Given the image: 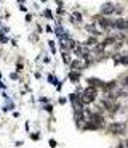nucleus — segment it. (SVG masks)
<instances>
[{"instance_id": "1", "label": "nucleus", "mask_w": 128, "mask_h": 148, "mask_svg": "<svg viewBox=\"0 0 128 148\" xmlns=\"http://www.w3.org/2000/svg\"><path fill=\"white\" fill-rule=\"evenodd\" d=\"M96 100V90L93 89V87H90V89H87V90L83 92V95H82V102L83 103H91Z\"/></svg>"}, {"instance_id": "2", "label": "nucleus", "mask_w": 128, "mask_h": 148, "mask_svg": "<svg viewBox=\"0 0 128 148\" xmlns=\"http://www.w3.org/2000/svg\"><path fill=\"white\" fill-rule=\"evenodd\" d=\"M114 11H115V7H114L111 2H106V3L101 7V13H103V15H112Z\"/></svg>"}, {"instance_id": "3", "label": "nucleus", "mask_w": 128, "mask_h": 148, "mask_svg": "<svg viewBox=\"0 0 128 148\" xmlns=\"http://www.w3.org/2000/svg\"><path fill=\"white\" fill-rule=\"evenodd\" d=\"M109 131L114 132V134H123V132H125V124L123 122H115V124H112V126H111Z\"/></svg>"}, {"instance_id": "4", "label": "nucleus", "mask_w": 128, "mask_h": 148, "mask_svg": "<svg viewBox=\"0 0 128 148\" xmlns=\"http://www.w3.org/2000/svg\"><path fill=\"white\" fill-rule=\"evenodd\" d=\"M112 26L117 28V29H122V31H123V29H128V20H122V18H120V20H115V21H112Z\"/></svg>"}, {"instance_id": "5", "label": "nucleus", "mask_w": 128, "mask_h": 148, "mask_svg": "<svg viewBox=\"0 0 128 148\" xmlns=\"http://www.w3.org/2000/svg\"><path fill=\"white\" fill-rule=\"evenodd\" d=\"M72 98V103H74V108H75V111H83V108H82V98H77L75 95H71Z\"/></svg>"}, {"instance_id": "6", "label": "nucleus", "mask_w": 128, "mask_h": 148, "mask_svg": "<svg viewBox=\"0 0 128 148\" xmlns=\"http://www.w3.org/2000/svg\"><path fill=\"white\" fill-rule=\"evenodd\" d=\"M74 45H75V42L72 40V39H69V37H63V48H74Z\"/></svg>"}, {"instance_id": "7", "label": "nucleus", "mask_w": 128, "mask_h": 148, "mask_svg": "<svg viewBox=\"0 0 128 148\" xmlns=\"http://www.w3.org/2000/svg\"><path fill=\"white\" fill-rule=\"evenodd\" d=\"M88 84H91L93 87H103L104 85L99 79H88Z\"/></svg>"}, {"instance_id": "8", "label": "nucleus", "mask_w": 128, "mask_h": 148, "mask_svg": "<svg viewBox=\"0 0 128 148\" xmlns=\"http://www.w3.org/2000/svg\"><path fill=\"white\" fill-rule=\"evenodd\" d=\"M115 63H123V65H128V55H125V57H122L120 60H117Z\"/></svg>"}, {"instance_id": "9", "label": "nucleus", "mask_w": 128, "mask_h": 148, "mask_svg": "<svg viewBox=\"0 0 128 148\" xmlns=\"http://www.w3.org/2000/svg\"><path fill=\"white\" fill-rule=\"evenodd\" d=\"M72 20L77 21V23H80V21H82V16H80V13H74V15H72Z\"/></svg>"}, {"instance_id": "10", "label": "nucleus", "mask_w": 128, "mask_h": 148, "mask_svg": "<svg viewBox=\"0 0 128 148\" xmlns=\"http://www.w3.org/2000/svg\"><path fill=\"white\" fill-rule=\"evenodd\" d=\"M79 77H80V74H77V73H71V79L74 81V82H77V81H79Z\"/></svg>"}, {"instance_id": "11", "label": "nucleus", "mask_w": 128, "mask_h": 148, "mask_svg": "<svg viewBox=\"0 0 128 148\" xmlns=\"http://www.w3.org/2000/svg\"><path fill=\"white\" fill-rule=\"evenodd\" d=\"M123 85L128 87V76H125V77H123Z\"/></svg>"}, {"instance_id": "12", "label": "nucleus", "mask_w": 128, "mask_h": 148, "mask_svg": "<svg viewBox=\"0 0 128 148\" xmlns=\"http://www.w3.org/2000/svg\"><path fill=\"white\" fill-rule=\"evenodd\" d=\"M63 61L64 63H69V57H67V55H63Z\"/></svg>"}, {"instance_id": "13", "label": "nucleus", "mask_w": 128, "mask_h": 148, "mask_svg": "<svg viewBox=\"0 0 128 148\" xmlns=\"http://www.w3.org/2000/svg\"><path fill=\"white\" fill-rule=\"evenodd\" d=\"M119 148H123V145H120V147H119Z\"/></svg>"}]
</instances>
